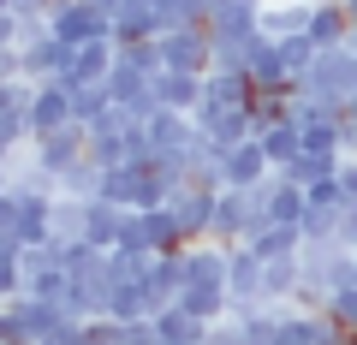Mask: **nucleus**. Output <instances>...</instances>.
<instances>
[{
	"mask_svg": "<svg viewBox=\"0 0 357 345\" xmlns=\"http://www.w3.org/2000/svg\"><path fill=\"white\" fill-rule=\"evenodd\" d=\"M298 90L316 95L321 107H333V114H340L345 95H357V48H351V42H345V48H321L316 66L298 77Z\"/></svg>",
	"mask_w": 357,
	"mask_h": 345,
	"instance_id": "obj_1",
	"label": "nucleus"
},
{
	"mask_svg": "<svg viewBox=\"0 0 357 345\" xmlns=\"http://www.w3.org/2000/svg\"><path fill=\"white\" fill-rule=\"evenodd\" d=\"M48 30L60 42H72V48H84V42H96V36H114V13L96 6V0H54Z\"/></svg>",
	"mask_w": 357,
	"mask_h": 345,
	"instance_id": "obj_2",
	"label": "nucleus"
},
{
	"mask_svg": "<svg viewBox=\"0 0 357 345\" xmlns=\"http://www.w3.org/2000/svg\"><path fill=\"white\" fill-rule=\"evenodd\" d=\"M161 54H167L173 72H197V77L215 72V36H208V24H173L161 36Z\"/></svg>",
	"mask_w": 357,
	"mask_h": 345,
	"instance_id": "obj_3",
	"label": "nucleus"
},
{
	"mask_svg": "<svg viewBox=\"0 0 357 345\" xmlns=\"http://www.w3.org/2000/svg\"><path fill=\"white\" fill-rule=\"evenodd\" d=\"M262 6L268 0H208V36H215V48H232V42H250L256 30H262Z\"/></svg>",
	"mask_w": 357,
	"mask_h": 345,
	"instance_id": "obj_4",
	"label": "nucleus"
},
{
	"mask_svg": "<svg viewBox=\"0 0 357 345\" xmlns=\"http://www.w3.org/2000/svg\"><path fill=\"white\" fill-rule=\"evenodd\" d=\"M197 131H203V143L215 155H227L256 137V119H250V107H197Z\"/></svg>",
	"mask_w": 357,
	"mask_h": 345,
	"instance_id": "obj_5",
	"label": "nucleus"
},
{
	"mask_svg": "<svg viewBox=\"0 0 357 345\" xmlns=\"http://www.w3.org/2000/svg\"><path fill=\"white\" fill-rule=\"evenodd\" d=\"M30 155H36V167L54 179V191H60V173H72V167L89 155V131L84 125H66V131H54V137H36Z\"/></svg>",
	"mask_w": 357,
	"mask_h": 345,
	"instance_id": "obj_6",
	"label": "nucleus"
},
{
	"mask_svg": "<svg viewBox=\"0 0 357 345\" xmlns=\"http://www.w3.org/2000/svg\"><path fill=\"white\" fill-rule=\"evenodd\" d=\"M66 125H77L72 90H66L60 77H54V84H36V95H30V143H36V137H54V131H66Z\"/></svg>",
	"mask_w": 357,
	"mask_h": 345,
	"instance_id": "obj_7",
	"label": "nucleus"
},
{
	"mask_svg": "<svg viewBox=\"0 0 357 345\" xmlns=\"http://www.w3.org/2000/svg\"><path fill=\"white\" fill-rule=\"evenodd\" d=\"M227 292H232V309H256L262 304V256L250 244H227Z\"/></svg>",
	"mask_w": 357,
	"mask_h": 345,
	"instance_id": "obj_8",
	"label": "nucleus"
},
{
	"mask_svg": "<svg viewBox=\"0 0 357 345\" xmlns=\"http://www.w3.org/2000/svg\"><path fill=\"white\" fill-rule=\"evenodd\" d=\"M268 173H274V161H268L262 137H250V143H238V149L220 155V191H250V185H262Z\"/></svg>",
	"mask_w": 357,
	"mask_h": 345,
	"instance_id": "obj_9",
	"label": "nucleus"
},
{
	"mask_svg": "<svg viewBox=\"0 0 357 345\" xmlns=\"http://www.w3.org/2000/svg\"><path fill=\"white\" fill-rule=\"evenodd\" d=\"M256 220H262V208H256L250 191H220V203H215V244H244L256 232Z\"/></svg>",
	"mask_w": 357,
	"mask_h": 345,
	"instance_id": "obj_10",
	"label": "nucleus"
},
{
	"mask_svg": "<svg viewBox=\"0 0 357 345\" xmlns=\"http://www.w3.org/2000/svg\"><path fill=\"white\" fill-rule=\"evenodd\" d=\"M250 77H256V90H292V84H298L292 66H286L280 36H268V30L250 36Z\"/></svg>",
	"mask_w": 357,
	"mask_h": 345,
	"instance_id": "obj_11",
	"label": "nucleus"
},
{
	"mask_svg": "<svg viewBox=\"0 0 357 345\" xmlns=\"http://www.w3.org/2000/svg\"><path fill=\"white\" fill-rule=\"evenodd\" d=\"M119 66V42L114 36H96L84 42V48H72V77H60L66 90H77V84H107Z\"/></svg>",
	"mask_w": 357,
	"mask_h": 345,
	"instance_id": "obj_12",
	"label": "nucleus"
},
{
	"mask_svg": "<svg viewBox=\"0 0 357 345\" xmlns=\"http://www.w3.org/2000/svg\"><path fill=\"white\" fill-rule=\"evenodd\" d=\"M215 203H220L215 185H191V191L173 203V215H178V227H185V238H191V244L215 238Z\"/></svg>",
	"mask_w": 357,
	"mask_h": 345,
	"instance_id": "obj_13",
	"label": "nucleus"
},
{
	"mask_svg": "<svg viewBox=\"0 0 357 345\" xmlns=\"http://www.w3.org/2000/svg\"><path fill=\"white\" fill-rule=\"evenodd\" d=\"M167 36V18L155 0H119V13H114V42H155Z\"/></svg>",
	"mask_w": 357,
	"mask_h": 345,
	"instance_id": "obj_14",
	"label": "nucleus"
},
{
	"mask_svg": "<svg viewBox=\"0 0 357 345\" xmlns=\"http://www.w3.org/2000/svg\"><path fill=\"white\" fill-rule=\"evenodd\" d=\"M24 77H30V84H54V77H72V42H60V36L24 42Z\"/></svg>",
	"mask_w": 357,
	"mask_h": 345,
	"instance_id": "obj_15",
	"label": "nucleus"
},
{
	"mask_svg": "<svg viewBox=\"0 0 357 345\" xmlns=\"http://www.w3.org/2000/svg\"><path fill=\"white\" fill-rule=\"evenodd\" d=\"M185 280H191V268H185V250H161V256H149V274H143V286H149V298L155 304H173L178 292H185Z\"/></svg>",
	"mask_w": 357,
	"mask_h": 345,
	"instance_id": "obj_16",
	"label": "nucleus"
},
{
	"mask_svg": "<svg viewBox=\"0 0 357 345\" xmlns=\"http://www.w3.org/2000/svg\"><path fill=\"white\" fill-rule=\"evenodd\" d=\"M155 102L173 107V114H197V107H203V77L167 66V72H155Z\"/></svg>",
	"mask_w": 357,
	"mask_h": 345,
	"instance_id": "obj_17",
	"label": "nucleus"
},
{
	"mask_svg": "<svg viewBox=\"0 0 357 345\" xmlns=\"http://www.w3.org/2000/svg\"><path fill=\"white\" fill-rule=\"evenodd\" d=\"M185 316H197V321H220V316H232V292L220 280H191L185 292L173 298Z\"/></svg>",
	"mask_w": 357,
	"mask_h": 345,
	"instance_id": "obj_18",
	"label": "nucleus"
},
{
	"mask_svg": "<svg viewBox=\"0 0 357 345\" xmlns=\"http://www.w3.org/2000/svg\"><path fill=\"white\" fill-rule=\"evenodd\" d=\"M256 102V77L250 72H208L203 77V107H250Z\"/></svg>",
	"mask_w": 357,
	"mask_h": 345,
	"instance_id": "obj_19",
	"label": "nucleus"
},
{
	"mask_svg": "<svg viewBox=\"0 0 357 345\" xmlns=\"http://www.w3.org/2000/svg\"><path fill=\"white\" fill-rule=\"evenodd\" d=\"M256 256H262V262H280V256H304V227H280V220H256V232L250 238Z\"/></svg>",
	"mask_w": 357,
	"mask_h": 345,
	"instance_id": "obj_20",
	"label": "nucleus"
},
{
	"mask_svg": "<svg viewBox=\"0 0 357 345\" xmlns=\"http://www.w3.org/2000/svg\"><path fill=\"white\" fill-rule=\"evenodd\" d=\"M304 208H310L304 185H298V179H286L280 167H274V179H268V215H262V220H280V227H298V220H304Z\"/></svg>",
	"mask_w": 357,
	"mask_h": 345,
	"instance_id": "obj_21",
	"label": "nucleus"
},
{
	"mask_svg": "<svg viewBox=\"0 0 357 345\" xmlns=\"http://www.w3.org/2000/svg\"><path fill=\"white\" fill-rule=\"evenodd\" d=\"M298 286H304V256H280V262H262V304H292Z\"/></svg>",
	"mask_w": 357,
	"mask_h": 345,
	"instance_id": "obj_22",
	"label": "nucleus"
},
{
	"mask_svg": "<svg viewBox=\"0 0 357 345\" xmlns=\"http://www.w3.org/2000/svg\"><path fill=\"white\" fill-rule=\"evenodd\" d=\"M310 42H316V48H345V42H351V13H345L340 0H316V13H310Z\"/></svg>",
	"mask_w": 357,
	"mask_h": 345,
	"instance_id": "obj_23",
	"label": "nucleus"
},
{
	"mask_svg": "<svg viewBox=\"0 0 357 345\" xmlns=\"http://www.w3.org/2000/svg\"><path fill=\"white\" fill-rule=\"evenodd\" d=\"M310 13H316V0H268L262 6V30L268 36H304Z\"/></svg>",
	"mask_w": 357,
	"mask_h": 345,
	"instance_id": "obj_24",
	"label": "nucleus"
},
{
	"mask_svg": "<svg viewBox=\"0 0 357 345\" xmlns=\"http://www.w3.org/2000/svg\"><path fill=\"white\" fill-rule=\"evenodd\" d=\"M89 238V197H54V244Z\"/></svg>",
	"mask_w": 357,
	"mask_h": 345,
	"instance_id": "obj_25",
	"label": "nucleus"
},
{
	"mask_svg": "<svg viewBox=\"0 0 357 345\" xmlns=\"http://www.w3.org/2000/svg\"><path fill=\"white\" fill-rule=\"evenodd\" d=\"M256 137H262V149H268L274 167H292L298 155H304V131H298V119H274V125H262Z\"/></svg>",
	"mask_w": 357,
	"mask_h": 345,
	"instance_id": "obj_26",
	"label": "nucleus"
},
{
	"mask_svg": "<svg viewBox=\"0 0 357 345\" xmlns=\"http://www.w3.org/2000/svg\"><path fill=\"white\" fill-rule=\"evenodd\" d=\"M155 328H161V345H203V339H208V321L185 316V309H178V304L155 309Z\"/></svg>",
	"mask_w": 357,
	"mask_h": 345,
	"instance_id": "obj_27",
	"label": "nucleus"
},
{
	"mask_svg": "<svg viewBox=\"0 0 357 345\" xmlns=\"http://www.w3.org/2000/svg\"><path fill=\"white\" fill-rule=\"evenodd\" d=\"M143 227H149V250L161 256V250H185V227H178V215H173V203H161V208H143Z\"/></svg>",
	"mask_w": 357,
	"mask_h": 345,
	"instance_id": "obj_28",
	"label": "nucleus"
},
{
	"mask_svg": "<svg viewBox=\"0 0 357 345\" xmlns=\"http://www.w3.org/2000/svg\"><path fill=\"white\" fill-rule=\"evenodd\" d=\"M340 161H345V149H304L292 167H280V173L298 179V185H316V179H328V173H340Z\"/></svg>",
	"mask_w": 357,
	"mask_h": 345,
	"instance_id": "obj_29",
	"label": "nucleus"
},
{
	"mask_svg": "<svg viewBox=\"0 0 357 345\" xmlns=\"http://www.w3.org/2000/svg\"><path fill=\"white\" fill-rule=\"evenodd\" d=\"M119 220H126V208H119V203H107V197H89V244L114 250V244H119Z\"/></svg>",
	"mask_w": 357,
	"mask_h": 345,
	"instance_id": "obj_30",
	"label": "nucleus"
},
{
	"mask_svg": "<svg viewBox=\"0 0 357 345\" xmlns=\"http://www.w3.org/2000/svg\"><path fill=\"white\" fill-rule=\"evenodd\" d=\"M114 90H107V84H77V90H72V114H77V125H96V119H102V114H114Z\"/></svg>",
	"mask_w": 357,
	"mask_h": 345,
	"instance_id": "obj_31",
	"label": "nucleus"
},
{
	"mask_svg": "<svg viewBox=\"0 0 357 345\" xmlns=\"http://www.w3.org/2000/svg\"><path fill=\"white\" fill-rule=\"evenodd\" d=\"M13 298H24V256L13 250H0V304H13Z\"/></svg>",
	"mask_w": 357,
	"mask_h": 345,
	"instance_id": "obj_32",
	"label": "nucleus"
},
{
	"mask_svg": "<svg viewBox=\"0 0 357 345\" xmlns=\"http://www.w3.org/2000/svg\"><path fill=\"white\" fill-rule=\"evenodd\" d=\"M340 215H345V208H316V203H310L304 220H298V227H304V244L310 238H340Z\"/></svg>",
	"mask_w": 357,
	"mask_h": 345,
	"instance_id": "obj_33",
	"label": "nucleus"
},
{
	"mask_svg": "<svg viewBox=\"0 0 357 345\" xmlns=\"http://www.w3.org/2000/svg\"><path fill=\"white\" fill-rule=\"evenodd\" d=\"M280 48H286V66H292V77H304L310 72V66H316V42H310V30H304V36H280Z\"/></svg>",
	"mask_w": 357,
	"mask_h": 345,
	"instance_id": "obj_34",
	"label": "nucleus"
},
{
	"mask_svg": "<svg viewBox=\"0 0 357 345\" xmlns=\"http://www.w3.org/2000/svg\"><path fill=\"white\" fill-rule=\"evenodd\" d=\"M161 18H167V30H173V24H203L208 0H161Z\"/></svg>",
	"mask_w": 357,
	"mask_h": 345,
	"instance_id": "obj_35",
	"label": "nucleus"
},
{
	"mask_svg": "<svg viewBox=\"0 0 357 345\" xmlns=\"http://www.w3.org/2000/svg\"><path fill=\"white\" fill-rule=\"evenodd\" d=\"M203 345H250V328H244V316H220V321H208Z\"/></svg>",
	"mask_w": 357,
	"mask_h": 345,
	"instance_id": "obj_36",
	"label": "nucleus"
},
{
	"mask_svg": "<svg viewBox=\"0 0 357 345\" xmlns=\"http://www.w3.org/2000/svg\"><path fill=\"white\" fill-rule=\"evenodd\" d=\"M328 316L340 321V328H351V333H357V280H351V286H340V292L328 298Z\"/></svg>",
	"mask_w": 357,
	"mask_h": 345,
	"instance_id": "obj_37",
	"label": "nucleus"
},
{
	"mask_svg": "<svg viewBox=\"0 0 357 345\" xmlns=\"http://www.w3.org/2000/svg\"><path fill=\"white\" fill-rule=\"evenodd\" d=\"M119 345H161V328H155V316L119 321Z\"/></svg>",
	"mask_w": 357,
	"mask_h": 345,
	"instance_id": "obj_38",
	"label": "nucleus"
},
{
	"mask_svg": "<svg viewBox=\"0 0 357 345\" xmlns=\"http://www.w3.org/2000/svg\"><path fill=\"white\" fill-rule=\"evenodd\" d=\"M304 197L316 208H345V191H340V173H328V179H316V185H304Z\"/></svg>",
	"mask_w": 357,
	"mask_h": 345,
	"instance_id": "obj_39",
	"label": "nucleus"
},
{
	"mask_svg": "<svg viewBox=\"0 0 357 345\" xmlns=\"http://www.w3.org/2000/svg\"><path fill=\"white\" fill-rule=\"evenodd\" d=\"M84 345H119V321H114V316L84 321Z\"/></svg>",
	"mask_w": 357,
	"mask_h": 345,
	"instance_id": "obj_40",
	"label": "nucleus"
},
{
	"mask_svg": "<svg viewBox=\"0 0 357 345\" xmlns=\"http://www.w3.org/2000/svg\"><path fill=\"white\" fill-rule=\"evenodd\" d=\"M24 36H30L24 18H18V13H0V48H24Z\"/></svg>",
	"mask_w": 357,
	"mask_h": 345,
	"instance_id": "obj_41",
	"label": "nucleus"
},
{
	"mask_svg": "<svg viewBox=\"0 0 357 345\" xmlns=\"http://www.w3.org/2000/svg\"><path fill=\"white\" fill-rule=\"evenodd\" d=\"M24 77V48H0V84Z\"/></svg>",
	"mask_w": 357,
	"mask_h": 345,
	"instance_id": "obj_42",
	"label": "nucleus"
},
{
	"mask_svg": "<svg viewBox=\"0 0 357 345\" xmlns=\"http://www.w3.org/2000/svg\"><path fill=\"white\" fill-rule=\"evenodd\" d=\"M0 232H18V197H13V185H0Z\"/></svg>",
	"mask_w": 357,
	"mask_h": 345,
	"instance_id": "obj_43",
	"label": "nucleus"
},
{
	"mask_svg": "<svg viewBox=\"0 0 357 345\" xmlns=\"http://www.w3.org/2000/svg\"><path fill=\"white\" fill-rule=\"evenodd\" d=\"M42 345H84V321H60V328H54Z\"/></svg>",
	"mask_w": 357,
	"mask_h": 345,
	"instance_id": "obj_44",
	"label": "nucleus"
},
{
	"mask_svg": "<svg viewBox=\"0 0 357 345\" xmlns=\"http://www.w3.org/2000/svg\"><path fill=\"white\" fill-rule=\"evenodd\" d=\"M340 191H345V203H357V155L340 161Z\"/></svg>",
	"mask_w": 357,
	"mask_h": 345,
	"instance_id": "obj_45",
	"label": "nucleus"
},
{
	"mask_svg": "<svg viewBox=\"0 0 357 345\" xmlns=\"http://www.w3.org/2000/svg\"><path fill=\"white\" fill-rule=\"evenodd\" d=\"M340 244L357 250V203H345V215H340Z\"/></svg>",
	"mask_w": 357,
	"mask_h": 345,
	"instance_id": "obj_46",
	"label": "nucleus"
},
{
	"mask_svg": "<svg viewBox=\"0 0 357 345\" xmlns=\"http://www.w3.org/2000/svg\"><path fill=\"white\" fill-rule=\"evenodd\" d=\"M13 244H18V238H13V232H0V250H13Z\"/></svg>",
	"mask_w": 357,
	"mask_h": 345,
	"instance_id": "obj_47",
	"label": "nucleus"
},
{
	"mask_svg": "<svg viewBox=\"0 0 357 345\" xmlns=\"http://www.w3.org/2000/svg\"><path fill=\"white\" fill-rule=\"evenodd\" d=\"M345 13H351V24H357V0H345Z\"/></svg>",
	"mask_w": 357,
	"mask_h": 345,
	"instance_id": "obj_48",
	"label": "nucleus"
},
{
	"mask_svg": "<svg viewBox=\"0 0 357 345\" xmlns=\"http://www.w3.org/2000/svg\"><path fill=\"white\" fill-rule=\"evenodd\" d=\"M0 13H13V0H0Z\"/></svg>",
	"mask_w": 357,
	"mask_h": 345,
	"instance_id": "obj_49",
	"label": "nucleus"
},
{
	"mask_svg": "<svg viewBox=\"0 0 357 345\" xmlns=\"http://www.w3.org/2000/svg\"><path fill=\"white\" fill-rule=\"evenodd\" d=\"M351 48H357V24H351Z\"/></svg>",
	"mask_w": 357,
	"mask_h": 345,
	"instance_id": "obj_50",
	"label": "nucleus"
}]
</instances>
